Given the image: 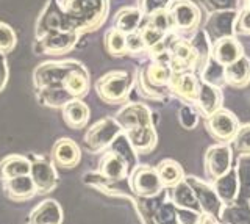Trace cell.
<instances>
[{
	"instance_id": "obj_31",
	"label": "cell",
	"mask_w": 250,
	"mask_h": 224,
	"mask_svg": "<svg viewBox=\"0 0 250 224\" xmlns=\"http://www.w3.org/2000/svg\"><path fill=\"white\" fill-rule=\"evenodd\" d=\"M30 168H31V163L25 157L11 156L0 163V179L5 182V180L14 179V177H18V176H27L30 174Z\"/></svg>"
},
{
	"instance_id": "obj_41",
	"label": "cell",
	"mask_w": 250,
	"mask_h": 224,
	"mask_svg": "<svg viewBox=\"0 0 250 224\" xmlns=\"http://www.w3.org/2000/svg\"><path fill=\"white\" fill-rule=\"evenodd\" d=\"M144 21L147 22V24L153 25L155 28L161 30V32H164V33L172 32L170 18H169V13H167L166 8H164V10H160V11H156V13L150 14V16H147V18H144Z\"/></svg>"
},
{
	"instance_id": "obj_15",
	"label": "cell",
	"mask_w": 250,
	"mask_h": 224,
	"mask_svg": "<svg viewBox=\"0 0 250 224\" xmlns=\"http://www.w3.org/2000/svg\"><path fill=\"white\" fill-rule=\"evenodd\" d=\"M199 85L200 79L199 75L192 71L186 72H172L170 80L167 83V90L172 94H175L186 104H195V99L199 94Z\"/></svg>"
},
{
	"instance_id": "obj_13",
	"label": "cell",
	"mask_w": 250,
	"mask_h": 224,
	"mask_svg": "<svg viewBox=\"0 0 250 224\" xmlns=\"http://www.w3.org/2000/svg\"><path fill=\"white\" fill-rule=\"evenodd\" d=\"M150 108L144 104H127L121 108V112L116 114L117 124L121 126L122 132H130L139 127L155 126L152 118Z\"/></svg>"
},
{
	"instance_id": "obj_33",
	"label": "cell",
	"mask_w": 250,
	"mask_h": 224,
	"mask_svg": "<svg viewBox=\"0 0 250 224\" xmlns=\"http://www.w3.org/2000/svg\"><path fill=\"white\" fill-rule=\"evenodd\" d=\"M224 65L219 63L217 60H214L213 57H209L203 66L199 69V79L205 83L214 85L217 88H222L225 85L224 80Z\"/></svg>"
},
{
	"instance_id": "obj_40",
	"label": "cell",
	"mask_w": 250,
	"mask_h": 224,
	"mask_svg": "<svg viewBox=\"0 0 250 224\" xmlns=\"http://www.w3.org/2000/svg\"><path fill=\"white\" fill-rule=\"evenodd\" d=\"M16 43H18V36H16L14 30L5 24V22H0V53H10L14 47Z\"/></svg>"
},
{
	"instance_id": "obj_43",
	"label": "cell",
	"mask_w": 250,
	"mask_h": 224,
	"mask_svg": "<svg viewBox=\"0 0 250 224\" xmlns=\"http://www.w3.org/2000/svg\"><path fill=\"white\" fill-rule=\"evenodd\" d=\"M127 53L131 57L141 55V53H147L146 44L143 41V38H141L139 32L127 35Z\"/></svg>"
},
{
	"instance_id": "obj_23",
	"label": "cell",
	"mask_w": 250,
	"mask_h": 224,
	"mask_svg": "<svg viewBox=\"0 0 250 224\" xmlns=\"http://www.w3.org/2000/svg\"><path fill=\"white\" fill-rule=\"evenodd\" d=\"M53 160L61 168H74L80 161V148L69 138H62L53 146Z\"/></svg>"
},
{
	"instance_id": "obj_20",
	"label": "cell",
	"mask_w": 250,
	"mask_h": 224,
	"mask_svg": "<svg viewBox=\"0 0 250 224\" xmlns=\"http://www.w3.org/2000/svg\"><path fill=\"white\" fill-rule=\"evenodd\" d=\"M62 87L74 99H80L88 94L89 74L80 61H77V65L66 74L64 80H62Z\"/></svg>"
},
{
	"instance_id": "obj_24",
	"label": "cell",
	"mask_w": 250,
	"mask_h": 224,
	"mask_svg": "<svg viewBox=\"0 0 250 224\" xmlns=\"http://www.w3.org/2000/svg\"><path fill=\"white\" fill-rule=\"evenodd\" d=\"M30 174H31V180L35 183V188L39 193H49L57 185L55 169L49 163H45V161H38V163L31 165Z\"/></svg>"
},
{
	"instance_id": "obj_5",
	"label": "cell",
	"mask_w": 250,
	"mask_h": 224,
	"mask_svg": "<svg viewBox=\"0 0 250 224\" xmlns=\"http://www.w3.org/2000/svg\"><path fill=\"white\" fill-rule=\"evenodd\" d=\"M167 65L172 72H197L199 58L197 53L192 49L189 40L177 33H170V40L167 44Z\"/></svg>"
},
{
	"instance_id": "obj_27",
	"label": "cell",
	"mask_w": 250,
	"mask_h": 224,
	"mask_svg": "<svg viewBox=\"0 0 250 224\" xmlns=\"http://www.w3.org/2000/svg\"><path fill=\"white\" fill-rule=\"evenodd\" d=\"M127 135L128 141L131 143L135 152L139 154H147L150 152L155 144H156V132H155V126H147V127H139L135 130H130V132H124Z\"/></svg>"
},
{
	"instance_id": "obj_12",
	"label": "cell",
	"mask_w": 250,
	"mask_h": 224,
	"mask_svg": "<svg viewBox=\"0 0 250 224\" xmlns=\"http://www.w3.org/2000/svg\"><path fill=\"white\" fill-rule=\"evenodd\" d=\"M238 11L239 10H229L208 14V19L203 25V32L207 33L211 44L221 40V38L236 35L234 33V22L238 18Z\"/></svg>"
},
{
	"instance_id": "obj_8",
	"label": "cell",
	"mask_w": 250,
	"mask_h": 224,
	"mask_svg": "<svg viewBox=\"0 0 250 224\" xmlns=\"http://www.w3.org/2000/svg\"><path fill=\"white\" fill-rule=\"evenodd\" d=\"M205 126L209 135L219 143H230L239 129V121L234 114L225 108H219L213 114L205 118Z\"/></svg>"
},
{
	"instance_id": "obj_45",
	"label": "cell",
	"mask_w": 250,
	"mask_h": 224,
	"mask_svg": "<svg viewBox=\"0 0 250 224\" xmlns=\"http://www.w3.org/2000/svg\"><path fill=\"white\" fill-rule=\"evenodd\" d=\"M166 6H167V3L164 2V0H139L138 2V8L144 18L150 16V14L160 11V10H164Z\"/></svg>"
},
{
	"instance_id": "obj_17",
	"label": "cell",
	"mask_w": 250,
	"mask_h": 224,
	"mask_svg": "<svg viewBox=\"0 0 250 224\" xmlns=\"http://www.w3.org/2000/svg\"><path fill=\"white\" fill-rule=\"evenodd\" d=\"M222 100H224V96H222L221 88L200 80L199 94L194 105L197 107L199 113L203 118H208L209 114H213L216 110H219V108L222 107Z\"/></svg>"
},
{
	"instance_id": "obj_4",
	"label": "cell",
	"mask_w": 250,
	"mask_h": 224,
	"mask_svg": "<svg viewBox=\"0 0 250 224\" xmlns=\"http://www.w3.org/2000/svg\"><path fill=\"white\" fill-rule=\"evenodd\" d=\"M170 18L172 32L186 36L192 35L195 30H199L202 21L200 6L195 5L191 0H170L166 6Z\"/></svg>"
},
{
	"instance_id": "obj_22",
	"label": "cell",
	"mask_w": 250,
	"mask_h": 224,
	"mask_svg": "<svg viewBox=\"0 0 250 224\" xmlns=\"http://www.w3.org/2000/svg\"><path fill=\"white\" fill-rule=\"evenodd\" d=\"M100 173L104 176V179L114 180V182L122 180L128 173V165L119 154L111 149L105 154L100 161Z\"/></svg>"
},
{
	"instance_id": "obj_26",
	"label": "cell",
	"mask_w": 250,
	"mask_h": 224,
	"mask_svg": "<svg viewBox=\"0 0 250 224\" xmlns=\"http://www.w3.org/2000/svg\"><path fill=\"white\" fill-rule=\"evenodd\" d=\"M62 118H64L69 127H72L75 130L83 129L89 119V108L83 100L72 99L62 107Z\"/></svg>"
},
{
	"instance_id": "obj_19",
	"label": "cell",
	"mask_w": 250,
	"mask_h": 224,
	"mask_svg": "<svg viewBox=\"0 0 250 224\" xmlns=\"http://www.w3.org/2000/svg\"><path fill=\"white\" fill-rule=\"evenodd\" d=\"M213 188L216 191L217 198L221 199V202L224 205L231 204L234 201H238L239 196V177L236 173V168L231 166L229 173H225L219 179L211 182Z\"/></svg>"
},
{
	"instance_id": "obj_1",
	"label": "cell",
	"mask_w": 250,
	"mask_h": 224,
	"mask_svg": "<svg viewBox=\"0 0 250 224\" xmlns=\"http://www.w3.org/2000/svg\"><path fill=\"white\" fill-rule=\"evenodd\" d=\"M69 19L70 28L80 35L94 32L106 21L109 0H57Z\"/></svg>"
},
{
	"instance_id": "obj_7",
	"label": "cell",
	"mask_w": 250,
	"mask_h": 224,
	"mask_svg": "<svg viewBox=\"0 0 250 224\" xmlns=\"http://www.w3.org/2000/svg\"><path fill=\"white\" fill-rule=\"evenodd\" d=\"M61 30L74 32V30L70 28L67 16L60 8L58 2L57 0H52V2H49V5L44 8V11L41 13V16H39V19L36 22L35 40L39 41V40H42L44 36L55 33V32H61Z\"/></svg>"
},
{
	"instance_id": "obj_10",
	"label": "cell",
	"mask_w": 250,
	"mask_h": 224,
	"mask_svg": "<svg viewBox=\"0 0 250 224\" xmlns=\"http://www.w3.org/2000/svg\"><path fill=\"white\" fill-rule=\"evenodd\" d=\"M80 36L82 35L78 32H66V30L55 32L36 41L35 50L38 53H45V55H64L75 49Z\"/></svg>"
},
{
	"instance_id": "obj_6",
	"label": "cell",
	"mask_w": 250,
	"mask_h": 224,
	"mask_svg": "<svg viewBox=\"0 0 250 224\" xmlns=\"http://www.w3.org/2000/svg\"><path fill=\"white\" fill-rule=\"evenodd\" d=\"M77 65V60L66 61H47L41 63L33 72L35 90L49 88V87H62L66 74Z\"/></svg>"
},
{
	"instance_id": "obj_36",
	"label": "cell",
	"mask_w": 250,
	"mask_h": 224,
	"mask_svg": "<svg viewBox=\"0 0 250 224\" xmlns=\"http://www.w3.org/2000/svg\"><path fill=\"white\" fill-rule=\"evenodd\" d=\"M189 43L192 45V49L195 50V53H197V58H199L197 72H199V69L203 66V63H205V61L211 57V43L208 40L207 33L203 32V28L195 30L189 38Z\"/></svg>"
},
{
	"instance_id": "obj_50",
	"label": "cell",
	"mask_w": 250,
	"mask_h": 224,
	"mask_svg": "<svg viewBox=\"0 0 250 224\" xmlns=\"http://www.w3.org/2000/svg\"><path fill=\"white\" fill-rule=\"evenodd\" d=\"M164 2H166V3L169 5V2H170V0H164Z\"/></svg>"
},
{
	"instance_id": "obj_30",
	"label": "cell",
	"mask_w": 250,
	"mask_h": 224,
	"mask_svg": "<svg viewBox=\"0 0 250 224\" xmlns=\"http://www.w3.org/2000/svg\"><path fill=\"white\" fill-rule=\"evenodd\" d=\"M36 97L41 105L52 107V108H62L69 100L74 99L66 91L64 87H49V88L36 90Z\"/></svg>"
},
{
	"instance_id": "obj_37",
	"label": "cell",
	"mask_w": 250,
	"mask_h": 224,
	"mask_svg": "<svg viewBox=\"0 0 250 224\" xmlns=\"http://www.w3.org/2000/svg\"><path fill=\"white\" fill-rule=\"evenodd\" d=\"M229 144L233 154H236L239 158L250 157V124L239 126L238 132L234 134L233 140Z\"/></svg>"
},
{
	"instance_id": "obj_49",
	"label": "cell",
	"mask_w": 250,
	"mask_h": 224,
	"mask_svg": "<svg viewBox=\"0 0 250 224\" xmlns=\"http://www.w3.org/2000/svg\"><path fill=\"white\" fill-rule=\"evenodd\" d=\"M246 2H247V6H250V0H246Z\"/></svg>"
},
{
	"instance_id": "obj_51",
	"label": "cell",
	"mask_w": 250,
	"mask_h": 224,
	"mask_svg": "<svg viewBox=\"0 0 250 224\" xmlns=\"http://www.w3.org/2000/svg\"><path fill=\"white\" fill-rule=\"evenodd\" d=\"M219 224H227V223H224V221H221V223H219Z\"/></svg>"
},
{
	"instance_id": "obj_44",
	"label": "cell",
	"mask_w": 250,
	"mask_h": 224,
	"mask_svg": "<svg viewBox=\"0 0 250 224\" xmlns=\"http://www.w3.org/2000/svg\"><path fill=\"white\" fill-rule=\"evenodd\" d=\"M234 33L238 35H250V6L238 11V18L234 22Z\"/></svg>"
},
{
	"instance_id": "obj_38",
	"label": "cell",
	"mask_w": 250,
	"mask_h": 224,
	"mask_svg": "<svg viewBox=\"0 0 250 224\" xmlns=\"http://www.w3.org/2000/svg\"><path fill=\"white\" fill-rule=\"evenodd\" d=\"M138 32H139L141 38H143V41H144V44H146V49H147V50H150L152 47H155L156 44H160V43L164 40V36L167 35V33L161 32V30L155 28L153 25L147 24L146 21H143V24H141V27H139Z\"/></svg>"
},
{
	"instance_id": "obj_18",
	"label": "cell",
	"mask_w": 250,
	"mask_h": 224,
	"mask_svg": "<svg viewBox=\"0 0 250 224\" xmlns=\"http://www.w3.org/2000/svg\"><path fill=\"white\" fill-rule=\"evenodd\" d=\"M242 55H244V49H242L241 43L236 40V36L221 38V40L211 44V57L224 66L236 61Z\"/></svg>"
},
{
	"instance_id": "obj_16",
	"label": "cell",
	"mask_w": 250,
	"mask_h": 224,
	"mask_svg": "<svg viewBox=\"0 0 250 224\" xmlns=\"http://www.w3.org/2000/svg\"><path fill=\"white\" fill-rule=\"evenodd\" d=\"M186 182L191 185L194 193H195V198H197L200 212L213 215V216H216L217 220L221 218V212H222L224 204L221 202V199L217 198L213 185L203 182V180H197V179H194V177L186 179Z\"/></svg>"
},
{
	"instance_id": "obj_9",
	"label": "cell",
	"mask_w": 250,
	"mask_h": 224,
	"mask_svg": "<svg viewBox=\"0 0 250 224\" xmlns=\"http://www.w3.org/2000/svg\"><path fill=\"white\" fill-rule=\"evenodd\" d=\"M233 165V151L229 143H217L207 151L205 156V173L209 182L219 179L229 173Z\"/></svg>"
},
{
	"instance_id": "obj_14",
	"label": "cell",
	"mask_w": 250,
	"mask_h": 224,
	"mask_svg": "<svg viewBox=\"0 0 250 224\" xmlns=\"http://www.w3.org/2000/svg\"><path fill=\"white\" fill-rule=\"evenodd\" d=\"M130 187L141 198H152L163 191V183L156 169L150 166H139L130 174Z\"/></svg>"
},
{
	"instance_id": "obj_47",
	"label": "cell",
	"mask_w": 250,
	"mask_h": 224,
	"mask_svg": "<svg viewBox=\"0 0 250 224\" xmlns=\"http://www.w3.org/2000/svg\"><path fill=\"white\" fill-rule=\"evenodd\" d=\"M8 83V66L3 53H0V91H3V88Z\"/></svg>"
},
{
	"instance_id": "obj_35",
	"label": "cell",
	"mask_w": 250,
	"mask_h": 224,
	"mask_svg": "<svg viewBox=\"0 0 250 224\" xmlns=\"http://www.w3.org/2000/svg\"><path fill=\"white\" fill-rule=\"evenodd\" d=\"M105 49L111 57L127 55V35L116 27H111L105 33Z\"/></svg>"
},
{
	"instance_id": "obj_46",
	"label": "cell",
	"mask_w": 250,
	"mask_h": 224,
	"mask_svg": "<svg viewBox=\"0 0 250 224\" xmlns=\"http://www.w3.org/2000/svg\"><path fill=\"white\" fill-rule=\"evenodd\" d=\"M200 213L202 212L192 210V208L177 207V221L180 224H199Z\"/></svg>"
},
{
	"instance_id": "obj_28",
	"label": "cell",
	"mask_w": 250,
	"mask_h": 224,
	"mask_svg": "<svg viewBox=\"0 0 250 224\" xmlns=\"http://www.w3.org/2000/svg\"><path fill=\"white\" fill-rule=\"evenodd\" d=\"M5 190L6 195L14 201H23V199H30L35 195V183L31 180V177L27 176H18L14 179L5 180Z\"/></svg>"
},
{
	"instance_id": "obj_11",
	"label": "cell",
	"mask_w": 250,
	"mask_h": 224,
	"mask_svg": "<svg viewBox=\"0 0 250 224\" xmlns=\"http://www.w3.org/2000/svg\"><path fill=\"white\" fill-rule=\"evenodd\" d=\"M122 132L116 119L104 118L92 124L84 135V143L89 151H100L113 143L114 138Z\"/></svg>"
},
{
	"instance_id": "obj_39",
	"label": "cell",
	"mask_w": 250,
	"mask_h": 224,
	"mask_svg": "<svg viewBox=\"0 0 250 224\" xmlns=\"http://www.w3.org/2000/svg\"><path fill=\"white\" fill-rule=\"evenodd\" d=\"M199 3L208 14L217 11L239 10V0H199Z\"/></svg>"
},
{
	"instance_id": "obj_48",
	"label": "cell",
	"mask_w": 250,
	"mask_h": 224,
	"mask_svg": "<svg viewBox=\"0 0 250 224\" xmlns=\"http://www.w3.org/2000/svg\"><path fill=\"white\" fill-rule=\"evenodd\" d=\"M199 224H219V220L213 215H208V213H200V220Z\"/></svg>"
},
{
	"instance_id": "obj_25",
	"label": "cell",
	"mask_w": 250,
	"mask_h": 224,
	"mask_svg": "<svg viewBox=\"0 0 250 224\" xmlns=\"http://www.w3.org/2000/svg\"><path fill=\"white\" fill-rule=\"evenodd\" d=\"M144 16L141 14L138 6H124L114 16V25L117 30H121L122 33L130 35L139 30L141 24H143Z\"/></svg>"
},
{
	"instance_id": "obj_3",
	"label": "cell",
	"mask_w": 250,
	"mask_h": 224,
	"mask_svg": "<svg viewBox=\"0 0 250 224\" xmlns=\"http://www.w3.org/2000/svg\"><path fill=\"white\" fill-rule=\"evenodd\" d=\"M172 69L161 61H153L144 66L138 74V82L139 88L143 91V94L148 99L153 100H161L166 96L167 83L170 80Z\"/></svg>"
},
{
	"instance_id": "obj_42",
	"label": "cell",
	"mask_w": 250,
	"mask_h": 224,
	"mask_svg": "<svg viewBox=\"0 0 250 224\" xmlns=\"http://www.w3.org/2000/svg\"><path fill=\"white\" fill-rule=\"evenodd\" d=\"M178 119H180V124H182L185 129L191 130L195 126L199 124V112L195 110L194 105L191 104H186L180 108L178 112Z\"/></svg>"
},
{
	"instance_id": "obj_21",
	"label": "cell",
	"mask_w": 250,
	"mask_h": 224,
	"mask_svg": "<svg viewBox=\"0 0 250 224\" xmlns=\"http://www.w3.org/2000/svg\"><path fill=\"white\" fill-rule=\"evenodd\" d=\"M225 85L233 88H244L250 83V58L242 55L224 67Z\"/></svg>"
},
{
	"instance_id": "obj_34",
	"label": "cell",
	"mask_w": 250,
	"mask_h": 224,
	"mask_svg": "<svg viewBox=\"0 0 250 224\" xmlns=\"http://www.w3.org/2000/svg\"><path fill=\"white\" fill-rule=\"evenodd\" d=\"M156 173H158V177L163 183L164 188H172L174 185H177L178 182L183 180V169L177 161L174 160H164L156 168Z\"/></svg>"
},
{
	"instance_id": "obj_29",
	"label": "cell",
	"mask_w": 250,
	"mask_h": 224,
	"mask_svg": "<svg viewBox=\"0 0 250 224\" xmlns=\"http://www.w3.org/2000/svg\"><path fill=\"white\" fill-rule=\"evenodd\" d=\"M169 195L172 196V204L175 207H183V208H192V210L200 212V207L195 198V193L192 187L188 183L185 179L182 182H178L177 185L172 187L169 191Z\"/></svg>"
},
{
	"instance_id": "obj_32",
	"label": "cell",
	"mask_w": 250,
	"mask_h": 224,
	"mask_svg": "<svg viewBox=\"0 0 250 224\" xmlns=\"http://www.w3.org/2000/svg\"><path fill=\"white\" fill-rule=\"evenodd\" d=\"M61 210L53 201H45L39 204L30 216V224H60Z\"/></svg>"
},
{
	"instance_id": "obj_2",
	"label": "cell",
	"mask_w": 250,
	"mask_h": 224,
	"mask_svg": "<svg viewBox=\"0 0 250 224\" xmlns=\"http://www.w3.org/2000/svg\"><path fill=\"white\" fill-rule=\"evenodd\" d=\"M133 85H135V79L131 72L121 69V71H109L102 75L96 82V91L105 104L114 105L122 104L128 97Z\"/></svg>"
}]
</instances>
